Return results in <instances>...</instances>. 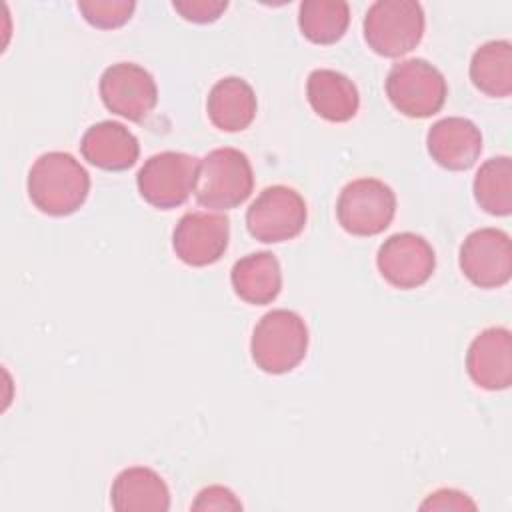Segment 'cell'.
I'll use <instances>...</instances> for the list:
<instances>
[{"mask_svg":"<svg viewBox=\"0 0 512 512\" xmlns=\"http://www.w3.org/2000/svg\"><path fill=\"white\" fill-rule=\"evenodd\" d=\"M306 98L312 110L328 122H348L360 106L358 88L342 72L318 68L306 80Z\"/></svg>","mask_w":512,"mask_h":512,"instance_id":"2e32d148","label":"cell"},{"mask_svg":"<svg viewBox=\"0 0 512 512\" xmlns=\"http://www.w3.org/2000/svg\"><path fill=\"white\" fill-rule=\"evenodd\" d=\"M110 502L118 512H164L170 508V490L152 468L132 466L114 478Z\"/></svg>","mask_w":512,"mask_h":512,"instance_id":"e0dca14e","label":"cell"},{"mask_svg":"<svg viewBox=\"0 0 512 512\" xmlns=\"http://www.w3.org/2000/svg\"><path fill=\"white\" fill-rule=\"evenodd\" d=\"M448 94L442 72L422 58L394 64L386 76V96L408 118H428L444 106Z\"/></svg>","mask_w":512,"mask_h":512,"instance_id":"5b68a950","label":"cell"},{"mask_svg":"<svg viewBox=\"0 0 512 512\" xmlns=\"http://www.w3.org/2000/svg\"><path fill=\"white\" fill-rule=\"evenodd\" d=\"M192 510H242L240 500L224 486H208L198 492Z\"/></svg>","mask_w":512,"mask_h":512,"instance_id":"d4e9b609","label":"cell"},{"mask_svg":"<svg viewBox=\"0 0 512 512\" xmlns=\"http://www.w3.org/2000/svg\"><path fill=\"white\" fill-rule=\"evenodd\" d=\"M306 202L288 186L264 188L246 210V228L252 238L276 244L296 238L306 226Z\"/></svg>","mask_w":512,"mask_h":512,"instance_id":"ba28073f","label":"cell"},{"mask_svg":"<svg viewBox=\"0 0 512 512\" xmlns=\"http://www.w3.org/2000/svg\"><path fill=\"white\" fill-rule=\"evenodd\" d=\"M306 350L308 328L292 310H272L254 326L250 340L252 360L268 374H284L294 370L304 360Z\"/></svg>","mask_w":512,"mask_h":512,"instance_id":"3957f363","label":"cell"},{"mask_svg":"<svg viewBox=\"0 0 512 512\" xmlns=\"http://www.w3.org/2000/svg\"><path fill=\"white\" fill-rule=\"evenodd\" d=\"M424 10L414 0H378L364 16L368 46L386 58L414 50L424 36Z\"/></svg>","mask_w":512,"mask_h":512,"instance_id":"277c9868","label":"cell"},{"mask_svg":"<svg viewBox=\"0 0 512 512\" xmlns=\"http://www.w3.org/2000/svg\"><path fill=\"white\" fill-rule=\"evenodd\" d=\"M136 2L132 0H82L78 2V10L84 20L94 28L112 30L124 26L134 14Z\"/></svg>","mask_w":512,"mask_h":512,"instance_id":"603a6c76","label":"cell"},{"mask_svg":"<svg viewBox=\"0 0 512 512\" xmlns=\"http://www.w3.org/2000/svg\"><path fill=\"white\" fill-rule=\"evenodd\" d=\"M472 84L492 98H506L512 92V44L490 40L482 44L470 60Z\"/></svg>","mask_w":512,"mask_h":512,"instance_id":"ffe728a7","label":"cell"},{"mask_svg":"<svg viewBox=\"0 0 512 512\" xmlns=\"http://www.w3.org/2000/svg\"><path fill=\"white\" fill-rule=\"evenodd\" d=\"M88 192L90 176L68 152H46L28 172V196L44 214L68 216L84 204Z\"/></svg>","mask_w":512,"mask_h":512,"instance_id":"6da1fadb","label":"cell"},{"mask_svg":"<svg viewBox=\"0 0 512 512\" xmlns=\"http://www.w3.org/2000/svg\"><path fill=\"white\" fill-rule=\"evenodd\" d=\"M474 198L492 216L512 212V162L508 156L486 160L474 178Z\"/></svg>","mask_w":512,"mask_h":512,"instance_id":"7402d4cb","label":"cell"},{"mask_svg":"<svg viewBox=\"0 0 512 512\" xmlns=\"http://www.w3.org/2000/svg\"><path fill=\"white\" fill-rule=\"evenodd\" d=\"M382 278L394 288L422 286L436 268V256L428 240L412 232H400L384 240L376 256Z\"/></svg>","mask_w":512,"mask_h":512,"instance_id":"8fae6325","label":"cell"},{"mask_svg":"<svg viewBox=\"0 0 512 512\" xmlns=\"http://www.w3.org/2000/svg\"><path fill=\"white\" fill-rule=\"evenodd\" d=\"M426 146L436 164L448 170H468L482 152V134L468 118L448 116L432 124Z\"/></svg>","mask_w":512,"mask_h":512,"instance_id":"5bb4252c","label":"cell"},{"mask_svg":"<svg viewBox=\"0 0 512 512\" xmlns=\"http://www.w3.org/2000/svg\"><path fill=\"white\" fill-rule=\"evenodd\" d=\"M230 282L244 302L268 304L282 290L280 262L272 252H254L234 262Z\"/></svg>","mask_w":512,"mask_h":512,"instance_id":"d6986e66","label":"cell"},{"mask_svg":"<svg viewBox=\"0 0 512 512\" xmlns=\"http://www.w3.org/2000/svg\"><path fill=\"white\" fill-rule=\"evenodd\" d=\"M254 188L250 160L236 148H216L208 152L196 172V202L212 210L240 206Z\"/></svg>","mask_w":512,"mask_h":512,"instance_id":"7a4b0ae2","label":"cell"},{"mask_svg":"<svg viewBox=\"0 0 512 512\" xmlns=\"http://www.w3.org/2000/svg\"><path fill=\"white\" fill-rule=\"evenodd\" d=\"M396 214V194L378 178L348 182L336 202L340 226L354 236H376L384 232Z\"/></svg>","mask_w":512,"mask_h":512,"instance_id":"8992f818","label":"cell"},{"mask_svg":"<svg viewBox=\"0 0 512 512\" xmlns=\"http://www.w3.org/2000/svg\"><path fill=\"white\" fill-rule=\"evenodd\" d=\"M80 152L92 166L120 172L136 164L140 144L136 136L120 122L102 120L84 132L80 140Z\"/></svg>","mask_w":512,"mask_h":512,"instance_id":"9a60e30c","label":"cell"},{"mask_svg":"<svg viewBox=\"0 0 512 512\" xmlns=\"http://www.w3.org/2000/svg\"><path fill=\"white\" fill-rule=\"evenodd\" d=\"M466 370L484 390H506L512 382V336L508 328L482 330L466 352Z\"/></svg>","mask_w":512,"mask_h":512,"instance_id":"4fadbf2b","label":"cell"},{"mask_svg":"<svg viewBox=\"0 0 512 512\" xmlns=\"http://www.w3.org/2000/svg\"><path fill=\"white\" fill-rule=\"evenodd\" d=\"M230 222L224 214L188 212L172 234L176 256L188 266H208L220 260L228 248Z\"/></svg>","mask_w":512,"mask_h":512,"instance_id":"7c38bea8","label":"cell"},{"mask_svg":"<svg viewBox=\"0 0 512 512\" xmlns=\"http://www.w3.org/2000/svg\"><path fill=\"white\" fill-rule=\"evenodd\" d=\"M422 510H474L476 504L464 494V492H458V490H436L432 492L420 506Z\"/></svg>","mask_w":512,"mask_h":512,"instance_id":"484cf974","label":"cell"},{"mask_svg":"<svg viewBox=\"0 0 512 512\" xmlns=\"http://www.w3.org/2000/svg\"><path fill=\"white\" fill-rule=\"evenodd\" d=\"M100 98L110 112L140 122L154 110L158 88L146 68L134 62H118L102 72Z\"/></svg>","mask_w":512,"mask_h":512,"instance_id":"9c48e42d","label":"cell"},{"mask_svg":"<svg viewBox=\"0 0 512 512\" xmlns=\"http://www.w3.org/2000/svg\"><path fill=\"white\" fill-rule=\"evenodd\" d=\"M200 160L186 152H160L150 156L138 170L140 196L154 208L170 210L188 200L196 186Z\"/></svg>","mask_w":512,"mask_h":512,"instance_id":"52a82bcc","label":"cell"},{"mask_svg":"<svg viewBox=\"0 0 512 512\" xmlns=\"http://www.w3.org/2000/svg\"><path fill=\"white\" fill-rule=\"evenodd\" d=\"M174 10L196 24H208L222 16V12L228 8L226 0H178L172 2Z\"/></svg>","mask_w":512,"mask_h":512,"instance_id":"cb8c5ba5","label":"cell"},{"mask_svg":"<svg viewBox=\"0 0 512 512\" xmlns=\"http://www.w3.org/2000/svg\"><path fill=\"white\" fill-rule=\"evenodd\" d=\"M256 94L252 86L238 78L226 76L218 80L206 100V112L210 122L224 132H240L248 128L256 116Z\"/></svg>","mask_w":512,"mask_h":512,"instance_id":"ac0fdd59","label":"cell"},{"mask_svg":"<svg viewBox=\"0 0 512 512\" xmlns=\"http://www.w3.org/2000/svg\"><path fill=\"white\" fill-rule=\"evenodd\" d=\"M460 268L478 288H500L512 276L510 236L498 228H480L460 246Z\"/></svg>","mask_w":512,"mask_h":512,"instance_id":"30bf717a","label":"cell"},{"mask_svg":"<svg viewBox=\"0 0 512 512\" xmlns=\"http://www.w3.org/2000/svg\"><path fill=\"white\" fill-rule=\"evenodd\" d=\"M350 24V6L344 0H304L298 10V26L314 44L338 42Z\"/></svg>","mask_w":512,"mask_h":512,"instance_id":"44dd1931","label":"cell"}]
</instances>
